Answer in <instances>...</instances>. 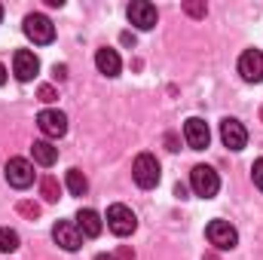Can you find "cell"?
<instances>
[{
    "instance_id": "cell-1",
    "label": "cell",
    "mask_w": 263,
    "mask_h": 260,
    "mask_svg": "<svg viewBox=\"0 0 263 260\" xmlns=\"http://www.w3.org/2000/svg\"><path fill=\"white\" fill-rule=\"evenodd\" d=\"M132 178H135V184H138L141 190H153V187L159 184V178H162L159 159H156L153 153H138L135 162H132Z\"/></svg>"
},
{
    "instance_id": "cell-2",
    "label": "cell",
    "mask_w": 263,
    "mask_h": 260,
    "mask_svg": "<svg viewBox=\"0 0 263 260\" xmlns=\"http://www.w3.org/2000/svg\"><path fill=\"white\" fill-rule=\"evenodd\" d=\"M190 187H193V193L202 196V199H214L217 190H220V178H217V172H214L211 165H193V172H190Z\"/></svg>"
},
{
    "instance_id": "cell-3",
    "label": "cell",
    "mask_w": 263,
    "mask_h": 260,
    "mask_svg": "<svg viewBox=\"0 0 263 260\" xmlns=\"http://www.w3.org/2000/svg\"><path fill=\"white\" fill-rule=\"evenodd\" d=\"M205 236H208V242H211L217 251H233V248L239 245V233H236V227H233L230 220H211V224L205 227Z\"/></svg>"
},
{
    "instance_id": "cell-4",
    "label": "cell",
    "mask_w": 263,
    "mask_h": 260,
    "mask_svg": "<svg viewBox=\"0 0 263 260\" xmlns=\"http://www.w3.org/2000/svg\"><path fill=\"white\" fill-rule=\"evenodd\" d=\"M107 227H110V233H117V236H132V233L138 230V217H135V211H132L129 205L117 202V205L107 208Z\"/></svg>"
},
{
    "instance_id": "cell-5",
    "label": "cell",
    "mask_w": 263,
    "mask_h": 260,
    "mask_svg": "<svg viewBox=\"0 0 263 260\" xmlns=\"http://www.w3.org/2000/svg\"><path fill=\"white\" fill-rule=\"evenodd\" d=\"M25 34H28V40H34L37 46H46V43L55 40V25H52L46 15L31 12V15H25Z\"/></svg>"
},
{
    "instance_id": "cell-6",
    "label": "cell",
    "mask_w": 263,
    "mask_h": 260,
    "mask_svg": "<svg viewBox=\"0 0 263 260\" xmlns=\"http://www.w3.org/2000/svg\"><path fill=\"white\" fill-rule=\"evenodd\" d=\"M6 181H9V187H15V190H28V187L34 184V162H31V159H22V156L9 159V162H6Z\"/></svg>"
},
{
    "instance_id": "cell-7",
    "label": "cell",
    "mask_w": 263,
    "mask_h": 260,
    "mask_svg": "<svg viewBox=\"0 0 263 260\" xmlns=\"http://www.w3.org/2000/svg\"><path fill=\"white\" fill-rule=\"evenodd\" d=\"M126 15H129V22L138 31H150V28H156V22H159L156 6L147 3V0H132L129 9H126Z\"/></svg>"
},
{
    "instance_id": "cell-8",
    "label": "cell",
    "mask_w": 263,
    "mask_h": 260,
    "mask_svg": "<svg viewBox=\"0 0 263 260\" xmlns=\"http://www.w3.org/2000/svg\"><path fill=\"white\" fill-rule=\"evenodd\" d=\"M239 73L245 83H263V52L260 49H245L239 55Z\"/></svg>"
},
{
    "instance_id": "cell-9",
    "label": "cell",
    "mask_w": 263,
    "mask_h": 260,
    "mask_svg": "<svg viewBox=\"0 0 263 260\" xmlns=\"http://www.w3.org/2000/svg\"><path fill=\"white\" fill-rule=\"evenodd\" d=\"M37 126H40V132H43L46 138H62V135L67 132V117L62 114V110L46 107V110L37 114Z\"/></svg>"
},
{
    "instance_id": "cell-10",
    "label": "cell",
    "mask_w": 263,
    "mask_h": 260,
    "mask_svg": "<svg viewBox=\"0 0 263 260\" xmlns=\"http://www.w3.org/2000/svg\"><path fill=\"white\" fill-rule=\"evenodd\" d=\"M37 70H40V59H37L31 49H15V55H12V73H15L22 83L34 80Z\"/></svg>"
},
{
    "instance_id": "cell-11",
    "label": "cell",
    "mask_w": 263,
    "mask_h": 260,
    "mask_svg": "<svg viewBox=\"0 0 263 260\" xmlns=\"http://www.w3.org/2000/svg\"><path fill=\"white\" fill-rule=\"evenodd\" d=\"M220 141H223V147H230V150H242V147L248 144V129H245L239 120L227 117V120L220 123Z\"/></svg>"
},
{
    "instance_id": "cell-12",
    "label": "cell",
    "mask_w": 263,
    "mask_h": 260,
    "mask_svg": "<svg viewBox=\"0 0 263 260\" xmlns=\"http://www.w3.org/2000/svg\"><path fill=\"white\" fill-rule=\"evenodd\" d=\"M52 239H55V245H62L65 251H77V248L83 245V233L77 230L73 220H59V224L52 227Z\"/></svg>"
},
{
    "instance_id": "cell-13",
    "label": "cell",
    "mask_w": 263,
    "mask_h": 260,
    "mask_svg": "<svg viewBox=\"0 0 263 260\" xmlns=\"http://www.w3.org/2000/svg\"><path fill=\"white\" fill-rule=\"evenodd\" d=\"M184 141L190 144V150H205L208 141H211V132H208V123L199 120V117H190L184 123Z\"/></svg>"
},
{
    "instance_id": "cell-14",
    "label": "cell",
    "mask_w": 263,
    "mask_h": 260,
    "mask_svg": "<svg viewBox=\"0 0 263 260\" xmlns=\"http://www.w3.org/2000/svg\"><path fill=\"white\" fill-rule=\"evenodd\" d=\"M101 217H98V211H92V208H80L77 211V230L83 233V239H98L101 236Z\"/></svg>"
},
{
    "instance_id": "cell-15",
    "label": "cell",
    "mask_w": 263,
    "mask_h": 260,
    "mask_svg": "<svg viewBox=\"0 0 263 260\" xmlns=\"http://www.w3.org/2000/svg\"><path fill=\"white\" fill-rule=\"evenodd\" d=\"M95 67H98L104 77H120V70H123L120 52H117V49H110V46L98 49V52H95Z\"/></svg>"
},
{
    "instance_id": "cell-16",
    "label": "cell",
    "mask_w": 263,
    "mask_h": 260,
    "mask_svg": "<svg viewBox=\"0 0 263 260\" xmlns=\"http://www.w3.org/2000/svg\"><path fill=\"white\" fill-rule=\"evenodd\" d=\"M31 156H34V162H37V165L49 169V165H55V159H59V147H52L49 141H34Z\"/></svg>"
},
{
    "instance_id": "cell-17",
    "label": "cell",
    "mask_w": 263,
    "mask_h": 260,
    "mask_svg": "<svg viewBox=\"0 0 263 260\" xmlns=\"http://www.w3.org/2000/svg\"><path fill=\"white\" fill-rule=\"evenodd\" d=\"M67 190H70V196H86L89 193V181H86V175L80 172V169H70L65 178Z\"/></svg>"
},
{
    "instance_id": "cell-18",
    "label": "cell",
    "mask_w": 263,
    "mask_h": 260,
    "mask_svg": "<svg viewBox=\"0 0 263 260\" xmlns=\"http://www.w3.org/2000/svg\"><path fill=\"white\" fill-rule=\"evenodd\" d=\"M18 248H22L18 233H15L12 227H0V251H3V254H12V251H18Z\"/></svg>"
},
{
    "instance_id": "cell-19",
    "label": "cell",
    "mask_w": 263,
    "mask_h": 260,
    "mask_svg": "<svg viewBox=\"0 0 263 260\" xmlns=\"http://www.w3.org/2000/svg\"><path fill=\"white\" fill-rule=\"evenodd\" d=\"M59 190H62V187H59V181H55L52 175H46V178L40 181V193H43L46 202H59Z\"/></svg>"
},
{
    "instance_id": "cell-20",
    "label": "cell",
    "mask_w": 263,
    "mask_h": 260,
    "mask_svg": "<svg viewBox=\"0 0 263 260\" xmlns=\"http://www.w3.org/2000/svg\"><path fill=\"white\" fill-rule=\"evenodd\" d=\"M251 181H254V187L263 193V159H257V162L251 165Z\"/></svg>"
},
{
    "instance_id": "cell-21",
    "label": "cell",
    "mask_w": 263,
    "mask_h": 260,
    "mask_svg": "<svg viewBox=\"0 0 263 260\" xmlns=\"http://www.w3.org/2000/svg\"><path fill=\"white\" fill-rule=\"evenodd\" d=\"M184 12L193 15V18H202V15L208 12V6H205V3H184Z\"/></svg>"
},
{
    "instance_id": "cell-22",
    "label": "cell",
    "mask_w": 263,
    "mask_h": 260,
    "mask_svg": "<svg viewBox=\"0 0 263 260\" xmlns=\"http://www.w3.org/2000/svg\"><path fill=\"white\" fill-rule=\"evenodd\" d=\"M18 211H22L25 217H37V214H40V208L31 205V202H18Z\"/></svg>"
},
{
    "instance_id": "cell-23",
    "label": "cell",
    "mask_w": 263,
    "mask_h": 260,
    "mask_svg": "<svg viewBox=\"0 0 263 260\" xmlns=\"http://www.w3.org/2000/svg\"><path fill=\"white\" fill-rule=\"evenodd\" d=\"M114 260H135V251H132V248H117Z\"/></svg>"
},
{
    "instance_id": "cell-24",
    "label": "cell",
    "mask_w": 263,
    "mask_h": 260,
    "mask_svg": "<svg viewBox=\"0 0 263 260\" xmlns=\"http://www.w3.org/2000/svg\"><path fill=\"white\" fill-rule=\"evenodd\" d=\"M40 98H43V101H55V89H52V86H43V89H40Z\"/></svg>"
},
{
    "instance_id": "cell-25",
    "label": "cell",
    "mask_w": 263,
    "mask_h": 260,
    "mask_svg": "<svg viewBox=\"0 0 263 260\" xmlns=\"http://www.w3.org/2000/svg\"><path fill=\"white\" fill-rule=\"evenodd\" d=\"M52 77H55V80H65V77H67V67L65 65H55V67H52Z\"/></svg>"
},
{
    "instance_id": "cell-26",
    "label": "cell",
    "mask_w": 263,
    "mask_h": 260,
    "mask_svg": "<svg viewBox=\"0 0 263 260\" xmlns=\"http://www.w3.org/2000/svg\"><path fill=\"white\" fill-rule=\"evenodd\" d=\"M175 196H178V199H187V187H184V184H175Z\"/></svg>"
},
{
    "instance_id": "cell-27",
    "label": "cell",
    "mask_w": 263,
    "mask_h": 260,
    "mask_svg": "<svg viewBox=\"0 0 263 260\" xmlns=\"http://www.w3.org/2000/svg\"><path fill=\"white\" fill-rule=\"evenodd\" d=\"M3 83H6V67L0 65V86H3Z\"/></svg>"
},
{
    "instance_id": "cell-28",
    "label": "cell",
    "mask_w": 263,
    "mask_h": 260,
    "mask_svg": "<svg viewBox=\"0 0 263 260\" xmlns=\"http://www.w3.org/2000/svg\"><path fill=\"white\" fill-rule=\"evenodd\" d=\"M95 260H114V254H98Z\"/></svg>"
},
{
    "instance_id": "cell-29",
    "label": "cell",
    "mask_w": 263,
    "mask_h": 260,
    "mask_svg": "<svg viewBox=\"0 0 263 260\" xmlns=\"http://www.w3.org/2000/svg\"><path fill=\"white\" fill-rule=\"evenodd\" d=\"M0 22H3V6H0Z\"/></svg>"
}]
</instances>
